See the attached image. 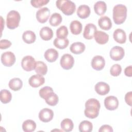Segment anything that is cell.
<instances>
[{
  "instance_id": "6da1fadb",
  "label": "cell",
  "mask_w": 132,
  "mask_h": 132,
  "mask_svg": "<svg viewBox=\"0 0 132 132\" xmlns=\"http://www.w3.org/2000/svg\"><path fill=\"white\" fill-rule=\"evenodd\" d=\"M100 107V103L97 100L94 98L88 100L85 103V116L90 119L96 118L98 116Z\"/></svg>"
},
{
  "instance_id": "7a4b0ae2",
  "label": "cell",
  "mask_w": 132,
  "mask_h": 132,
  "mask_svg": "<svg viewBox=\"0 0 132 132\" xmlns=\"http://www.w3.org/2000/svg\"><path fill=\"white\" fill-rule=\"evenodd\" d=\"M39 95L43 98L49 105L54 106L57 104L59 101L58 95L55 93L53 89L49 86H45L40 89Z\"/></svg>"
},
{
  "instance_id": "3957f363",
  "label": "cell",
  "mask_w": 132,
  "mask_h": 132,
  "mask_svg": "<svg viewBox=\"0 0 132 132\" xmlns=\"http://www.w3.org/2000/svg\"><path fill=\"white\" fill-rule=\"evenodd\" d=\"M127 16V8L123 4H117L113 8V20L116 24L124 22Z\"/></svg>"
},
{
  "instance_id": "277c9868",
  "label": "cell",
  "mask_w": 132,
  "mask_h": 132,
  "mask_svg": "<svg viewBox=\"0 0 132 132\" xmlns=\"http://www.w3.org/2000/svg\"><path fill=\"white\" fill-rule=\"evenodd\" d=\"M56 5L57 7L67 15H72L76 10V5L71 1L57 0Z\"/></svg>"
},
{
  "instance_id": "5b68a950",
  "label": "cell",
  "mask_w": 132,
  "mask_h": 132,
  "mask_svg": "<svg viewBox=\"0 0 132 132\" xmlns=\"http://www.w3.org/2000/svg\"><path fill=\"white\" fill-rule=\"evenodd\" d=\"M21 20V16L18 11L16 10L10 11L6 18L7 27L10 29H14L18 27Z\"/></svg>"
},
{
  "instance_id": "8992f818",
  "label": "cell",
  "mask_w": 132,
  "mask_h": 132,
  "mask_svg": "<svg viewBox=\"0 0 132 132\" xmlns=\"http://www.w3.org/2000/svg\"><path fill=\"white\" fill-rule=\"evenodd\" d=\"M36 61L35 58L29 55L26 56L23 58L21 61V66L26 71H31L35 69Z\"/></svg>"
},
{
  "instance_id": "52a82bcc",
  "label": "cell",
  "mask_w": 132,
  "mask_h": 132,
  "mask_svg": "<svg viewBox=\"0 0 132 132\" xmlns=\"http://www.w3.org/2000/svg\"><path fill=\"white\" fill-rule=\"evenodd\" d=\"M60 63L63 69L69 70L73 67L74 59L71 55L69 54H65L61 57Z\"/></svg>"
},
{
  "instance_id": "ba28073f",
  "label": "cell",
  "mask_w": 132,
  "mask_h": 132,
  "mask_svg": "<svg viewBox=\"0 0 132 132\" xmlns=\"http://www.w3.org/2000/svg\"><path fill=\"white\" fill-rule=\"evenodd\" d=\"M1 62L6 67H11L15 62L14 54L10 51L3 53L1 55Z\"/></svg>"
},
{
  "instance_id": "9c48e42d",
  "label": "cell",
  "mask_w": 132,
  "mask_h": 132,
  "mask_svg": "<svg viewBox=\"0 0 132 132\" xmlns=\"http://www.w3.org/2000/svg\"><path fill=\"white\" fill-rule=\"evenodd\" d=\"M109 54L110 58L112 60L115 61H119L124 57L125 52L122 47L115 46L110 50Z\"/></svg>"
},
{
  "instance_id": "30bf717a",
  "label": "cell",
  "mask_w": 132,
  "mask_h": 132,
  "mask_svg": "<svg viewBox=\"0 0 132 132\" xmlns=\"http://www.w3.org/2000/svg\"><path fill=\"white\" fill-rule=\"evenodd\" d=\"M50 15V10L47 7L40 8L36 12V19L37 21L41 23L46 22Z\"/></svg>"
},
{
  "instance_id": "8fae6325",
  "label": "cell",
  "mask_w": 132,
  "mask_h": 132,
  "mask_svg": "<svg viewBox=\"0 0 132 132\" xmlns=\"http://www.w3.org/2000/svg\"><path fill=\"white\" fill-rule=\"evenodd\" d=\"M104 105L109 110H114L119 106V101L117 97L112 95L106 97L104 100Z\"/></svg>"
},
{
  "instance_id": "7c38bea8",
  "label": "cell",
  "mask_w": 132,
  "mask_h": 132,
  "mask_svg": "<svg viewBox=\"0 0 132 132\" xmlns=\"http://www.w3.org/2000/svg\"><path fill=\"white\" fill-rule=\"evenodd\" d=\"M54 117L53 111L49 108H45L41 110L39 113V118L43 122L51 121Z\"/></svg>"
},
{
  "instance_id": "4fadbf2b",
  "label": "cell",
  "mask_w": 132,
  "mask_h": 132,
  "mask_svg": "<svg viewBox=\"0 0 132 132\" xmlns=\"http://www.w3.org/2000/svg\"><path fill=\"white\" fill-rule=\"evenodd\" d=\"M105 65V60L104 57L100 55H96L91 60V66L93 69L97 71L102 70Z\"/></svg>"
},
{
  "instance_id": "5bb4252c",
  "label": "cell",
  "mask_w": 132,
  "mask_h": 132,
  "mask_svg": "<svg viewBox=\"0 0 132 132\" xmlns=\"http://www.w3.org/2000/svg\"><path fill=\"white\" fill-rule=\"evenodd\" d=\"M45 78L42 75L39 74L33 75L28 79V82L30 86L33 88H37L44 84Z\"/></svg>"
},
{
  "instance_id": "9a60e30c",
  "label": "cell",
  "mask_w": 132,
  "mask_h": 132,
  "mask_svg": "<svg viewBox=\"0 0 132 132\" xmlns=\"http://www.w3.org/2000/svg\"><path fill=\"white\" fill-rule=\"evenodd\" d=\"M97 30L96 26L93 23L87 24L84 28L83 36L88 40L92 39L94 37V35Z\"/></svg>"
},
{
  "instance_id": "2e32d148",
  "label": "cell",
  "mask_w": 132,
  "mask_h": 132,
  "mask_svg": "<svg viewBox=\"0 0 132 132\" xmlns=\"http://www.w3.org/2000/svg\"><path fill=\"white\" fill-rule=\"evenodd\" d=\"M95 91L101 95H104L108 94L110 91V87L108 84L105 82L100 81L95 85Z\"/></svg>"
},
{
  "instance_id": "e0dca14e",
  "label": "cell",
  "mask_w": 132,
  "mask_h": 132,
  "mask_svg": "<svg viewBox=\"0 0 132 132\" xmlns=\"http://www.w3.org/2000/svg\"><path fill=\"white\" fill-rule=\"evenodd\" d=\"M114 40L118 43L123 44L125 43L126 40V35L125 31L122 29H116L113 34Z\"/></svg>"
},
{
  "instance_id": "ac0fdd59",
  "label": "cell",
  "mask_w": 132,
  "mask_h": 132,
  "mask_svg": "<svg viewBox=\"0 0 132 132\" xmlns=\"http://www.w3.org/2000/svg\"><path fill=\"white\" fill-rule=\"evenodd\" d=\"M94 38L97 43L104 44L108 41L109 35L103 31L96 30L94 35Z\"/></svg>"
},
{
  "instance_id": "d6986e66",
  "label": "cell",
  "mask_w": 132,
  "mask_h": 132,
  "mask_svg": "<svg viewBox=\"0 0 132 132\" xmlns=\"http://www.w3.org/2000/svg\"><path fill=\"white\" fill-rule=\"evenodd\" d=\"M98 24L101 29L105 30H109L112 25L110 19L106 15L102 16L99 19Z\"/></svg>"
},
{
  "instance_id": "ffe728a7",
  "label": "cell",
  "mask_w": 132,
  "mask_h": 132,
  "mask_svg": "<svg viewBox=\"0 0 132 132\" xmlns=\"http://www.w3.org/2000/svg\"><path fill=\"white\" fill-rule=\"evenodd\" d=\"M58 52L54 48H49L47 50L44 55L45 59L50 62L55 61L58 58Z\"/></svg>"
},
{
  "instance_id": "44dd1931",
  "label": "cell",
  "mask_w": 132,
  "mask_h": 132,
  "mask_svg": "<svg viewBox=\"0 0 132 132\" xmlns=\"http://www.w3.org/2000/svg\"><path fill=\"white\" fill-rule=\"evenodd\" d=\"M91 11L89 6L87 5H81L77 8L76 13L77 15L81 19L88 18L90 14Z\"/></svg>"
},
{
  "instance_id": "7402d4cb",
  "label": "cell",
  "mask_w": 132,
  "mask_h": 132,
  "mask_svg": "<svg viewBox=\"0 0 132 132\" xmlns=\"http://www.w3.org/2000/svg\"><path fill=\"white\" fill-rule=\"evenodd\" d=\"M39 34L41 39L45 41L50 40L53 37V30L47 26L42 27L40 29Z\"/></svg>"
},
{
  "instance_id": "603a6c76",
  "label": "cell",
  "mask_w": 132,
  "mask_h": 132,
  "mask_svg": "<svg viewBox=\"0 0 132 132\" xmlns=\"http://www.w3.org/2000/svg\"><path fill=\"white\" fill-rule=\"evenodd\" d=\"M94 10L97 15H103L105 14L107 10V5L106 3L102 1L96 2L94 5Z\"/></svg>"
},
{
  "instance_id": "cb8c5ba5",
  "label": "cell",
  "mask_w": 132,
  "mask_h": 132,
  "mask_svg": "<svg viewBox=\"0 0 132 132\" xmlns=\"http://www.w3.org/2000/svg\"><path fill=\"white\" fill-rule=\"evenodd\" d=\"M85 48V45L80 42H74L72 43L70 47L71 52L75 54H80L84 52Z\"/></svg>"
},
{
  "instance_id": "d4e9b609",
  "label": "cell",
  "mask_w": 132,
  "mask_h": 132,
  "mask_svg": "<svg viewBox=\"0 0 132 132\" xmlns=\"http://www.w3.org/2000/svg\"><path fill=\"white\" fill-rule=\"evenodd\" d=\"M82 26L81 23L78 20H74L71 22L70 25L71 32L73 35H79L82 31Z\"/></svg>"
},
{
  "instance_id": "484cf974",
  "label": "cell",
  "mask_w": 132,
  "mask_h": 132,
  "mask_svg": "<svg viewBox=\"0 0 132 132\" xmlns=\"http://www.w3.org/2000/svg\"><path fill=\"white\" fill-rule=\"evenodd\" d=\"M22 39L25 43L31 44L35 41L36 36L34 31L31 30H26L23 32Z\"/></svg>"
},
{
  "instance_id": "4316f807",
  "label": "cell",
  "mask_w": 132,
  "mask_h": 132,
  "mask_svg": "<svg viewBox=\"0 0 132 132\" xmlns=\"http://www.w3.org/2000/svg\"><path fill=\"white\" fill-rule=\"evenodd\" d=\"M35 70L37 74L45 75L47 72V67L44 62L38 61H36Z\"/></svg>"
},
{
  "instance_id": "83f0119b",
  "label": "cell",
  "mask_w": 132,
  "mask_h": 132,
  "mask_svg": "<svg viewBox=\"0 0 132 132\" xmlns=\"http://www.w3.org/2000/svg\"><path fill=\"white\" fill-rule=\"evenodd\" d=\"M8 85L11 90L16 91L22 88L23 82L19 78H13L10 80Z\"/></svg>"
},
{
  "instance_id": "f1b7e54d",
  "label": "cell",
  "mask_w": 132,
  "mask_h": 132,
  "mask_svg": "<svg viewBox=\"0 0 132 132\" xmlns=\"http://www.w3.org/2000/svg\"><path fill=\"white\" fill-rule=\"evenodd\" d=\"M36 128L35 122L31 120H26L22 124V128L25 132H32L35 131Z\"/></svg>"
},
{
  "instance_id": "f546056e",
  "label": "cell",
  "mask_w": 132,
  "mask_h": 132,
  "mask_svg": "<svg viewBox=\"0 0 132 132\" xmlns=\"http://www.w3.org/2000/svg\"><path fill=\"white\" fill-rule=\"evenodd\" d=\"M60 126L61 129L63 131L69 132L73 130L74 127V124L72 120L69 118H65L61 121Z\"/></svg>"
},
{
  "instance_id": "4dcf8cb0",
  "label": "cell",
  "mask_w": 132,
  "mask_h": 132,
  "mask_svg": "<svg viewBox=\"0 0 132 132\" xmlns=\"http://www.w3.org/2000/svg\"><path fill=\"white\" fill-rule=\"evenodd\" d=\"M12 98V94L11 92L7 89H3L1 91L0 100L2 103L7 104L10 102Z\"/></svg>"
},
{
  "instance_id": "1f68e13d",
  "label": "cell",
  "mask_w": 132,
  "mask_h": 132,
  "mask_svg": "<svg viewBox=\"0 0 132 132\" xmlns=\"http://www.w3.org/2000/svg\"><path fill=\"white\" fill-rule=\"evenodd\" d=\"M92 129L93 125L89 121H82L79 125V130L80 132H91Z\"/></svg>"
},
{
  "instance_id": "d6a6232c",
  "label": "cell",
  "mask_w": 132,
  "mask_h": 132,
  "mask_svg": "<svg viewBox=\"0 0 132 132\" xmlns=\"http://www.w3.org/2000/svg\"><path fill=\"white\" fill-rule=\"evenodd\" d=\"M62 18L60 13H54L50 18L49 23L52 26H57L62 22Z\"/></svg>"
},
{
  "instance_id": "836d02e7",
  "label": "cell",
  "mask_w": 132,
  "mask_h": 132,
  "mask_svg": "<svg viewBox=\"0 0 132 132\" xmlns=\"http://www.w3.org/2000/svg\"><path fill=\"white\" fill-rule=\"evenodd\" d=\"M54 45L55 47L59 49H64L66 48L69 43V41L67 38L59 39L56 38L54 41Z\"/></svg>"
},
{
  "instance_id": "e575fe53",
  "label": "cell",
  "mask_w": 132,
  "mask_h": 132,
  "mask_svg": "<svg viewBox=\"0 0 132 132\" xmlns=\"http://www.w3.org/2000/svg\"><path fill=\"white\" fill-rule=\"evenodd\" d=\"M68 30L65 26H61L56 30V36L59 39H65L68 35Z\"/></svg>"
},
{
  "instance_id": "d590c367",
  "label": "cell",
  "mask_w": 132,
  "mask_h": 132,
  "mask_svg": "<svg viewBox=\"0 0 132 132\" xmlns=\"http://www.w3.org/2000/svg\"><path fill=\"white\" fill-rule=\"evenodd\" d=\"M122 72V68L119 64H114L111 68L110 70V73L113 76H119Z\"/></svg>"
},
{
  "instance_id": "8d00e7d4",
  "label": "cell",
  "mask_w": 132,
  "mask_h": 132,
  "mask_svg": "<svg viewBox=\"0 0 132 132\" xmlns=\"http://www.w3.org/2000/svg\"><path fill=\"white\" fill-rule=\"evenodd\" d=\"M49 2V0H31L30 3L35 8L41 7Z\"/></svg>"
},
{
  "instance_id": "74e56055",
  "label": "cell",
  "mask_w": 132,
  "mask_h": 132,
  "mask_svg": "<svg viewBox=\"0 0 132 132\" xmlns=\"http://www.w3.org/2000/svg\"><path fill=\"white\" fill-rule=\"evenodd\" d=\"M11 42L7 39H2L0 41V48L6 49L11 45Z\"/></svg>"
},
{
  "instance_id": "f35d334b",
  "label": "cell",
  "mask_w": 132,
  "mask_h": 132,
  "mask_svg": "<svg viewBox=\"0 0 132 132\" xmlns=\"http://www.w3.org/2000/svg\"><path fill=\"white\" fill-rule=\"evenodd\" d=\"M100 132L107 131V132H112L113 129L112 127L109 125H102L98 130Z\"/></svg>"
},
{
  "instance_id": "ab89813d",
  "label": "cell",
  "mask_w": 132,
  "mask_h": 132,
  "mask_svg": "<svg viewBox=\"0 0 132 132\" xmlns=\"http://www.w3.org/2000/svg\"><path fill=\"white\" fill-rule=\"evenodd\" d=\"M131 91L127 92L125 95V101L129 106H131Z\"/></svg>"
},
{
  "instance_id": "60d3db41",
  "label": "cell",
  "mask_w": 132,
  "mask_h": 132,
  "mask_svg": "<svg viewBox=\"0 0 132 132\" xmlns=\"http://www.w3.org/2000/svg\"><path fill=\"white\" fill-rule=\"evenodd\" d=\"M125 75L128 77H131L132 76V67L131 65H129L124 70Z\"/></svg>"
}]
</instances>
